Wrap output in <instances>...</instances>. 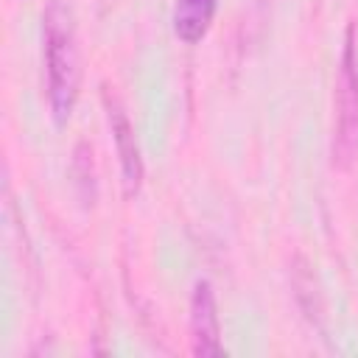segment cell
<instances>
[{
  "label": "cell",
  "mask_w": 358,
  "mask_h": 358,
  "mask_svg": "<svg viewBox=\"0 0 358 358\" xmlns=\"http://www.w3.org/2000/svg\"><path fill=\"white\" fill-rule=\"evenodd\" d=\"M42 59L50 117L56 126H64L76 109L81 90L78 25L76 11L67 0H48L42 11Z\"/></svg>",
  "instance_id": "1"
},
{
  "label": "cell",
  "mask_w": 358,
  "mask_h": 358,
  "mask_svg": "<svg viewBox=\"0 0 358 358\" xmlns=\"http://www.w3.org/2000/svg\"><path fill=\"white\" fill-rule=\"evenodd\" d=\"M355 157H358V31L355 22H350L341 42L336 95H333V162L338 168H350Z\"/></svg>",
  "instance_id": "2"
},
{
  "label": "cell",
  "mask_w": 358,
  "mask_h": 358,
  "mask_svg": "<svg viewBox=\"0 0 358 358\" xmlns=\"http://www.w3.org/2000/svg\"><path fill=\"white\" fill-rule=\"evenodd\" d=\"M101 98H103V109H106V120H109V131H112V140H115V151H117V159H120V185H123V196L126 199H134L143 187V157H140V145H137V137H134V126L120 103V98L103 87L101 90Z\"/></svg>",
  "instance_id": "3"
},
{
  "label": "cell",
  "mask_w": 358,
  "mask_h": 358,
  "mask_svg": "<svg viewBox=\"0 0 358 358\" xmlns=\"http://www.w3.org/2000/svg\"><path fill=\"white\" fill-rule=\"evenodd\" d=\"M190 350L199 358H213V355L224 352L218 302H215V291L207 280H199L193 285V296H190Z\"/></svg>",
  "instance_id": "4"
},
{
  "label": "cell",
  "mask_w": 358,
  "mask_h": 358,
  "mask_svg": "<svg viewBox=\"0 0 358 358\" xmlns=\"http://www.w3.org/2000/svg\"><path fill=\"white\" fill-rule=\"evenodd\" d=\"M218 0H176L173 3V34L185 45H196L207 36Z\"/></svg>",
  "instance_id": "5"
},
{
  "label": "cell",
  "mask_w": 358,
  "mask_h": 358,
  "mask_svg": "<svg viewBox=\"0 0 358 358\" xmlns=\"http://www.w3.org/2000/svg\"><path fill=\"white\" fill-rule=\"evenodd\" d=\"M291 285H294L296 302H299V308L305 310V316H308L310 322L319 324V319H322V313H324V302H322L316 277H313L310 266H308L302 257L294 260V268H291Z\"/></svg>",
  "instance_id": "6"
}]
</instances>
